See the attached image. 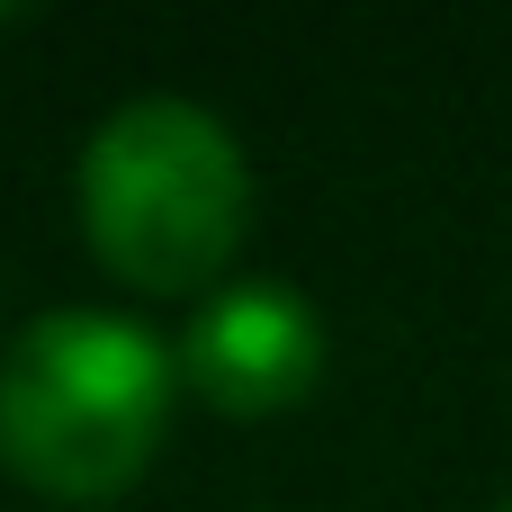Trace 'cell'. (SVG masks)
<instances>
[{"instance_id": "6da1fadb", "label": "cell", "mask_w": 512, "mask_h": 512, "mask_svg": "<svg viewBox=\"0 0 512 512\" xmlns=\"http://www.w3.org/2000/svg\"><path fill=\"white\" fill-rule=\"evenodd\" d=\"M180 396V351L117 306H45L0 351V468L45 504H117Z\"/></svg>"}, {"instance_id": "7a4b0ae2", "label": "cell", "mask_w": 512, "mask_h": 512, "mask_svg": "<svg viewBox=\"0 0 512 512\" xmlns=\"http://www.w3.org/2000/svg\"><path fill=\"white\" fill-rule=\"evenodd\" d=\"M81 234L108 279L144 297H207L252 225V162L234 126L198 99H126L90 126L81 171Z\"/></svg>"}, {"instance_id": "3957f363", "label": "cell", "mask_w": 512, "mask_h": 512, "mask_svg": "<svg viewBox=\"0 0 512 512\" xmlns=\"http://www.w3.org/2000/svg\"><path fill=\"white\" fill-rule=\"evenodd\" d=\"M324 378V315L288 279H225L180 324V387L225 423L306 405Z\"/></svg>"}, {"instance_id": "277c9868", "label": "cell", "mask_w": 512, "mask_h": 512, "mask_svg": "<svg viewBox=\"0 0 512 512\" xmlns=\"http://www.w3.org/2000/svg\"><path fill=\"white\" fill-rule=\"evenodd\" d=\"M0 18H18V9H0Z\"/></svg>"}, {"instance_id": "5b68a950", "label": "cell", "mask_w": 512, "mask_h": 512, "mask_svg": "<svg viewBox=\"0 0 512 512\" xmlns=\"http://www.w3.org/2000/svg\"><path fill=\"white\" fill-rule=\"evenodd\" d=\"M504 512H512V504H504Z\"/></svg>"}]
</instances>
